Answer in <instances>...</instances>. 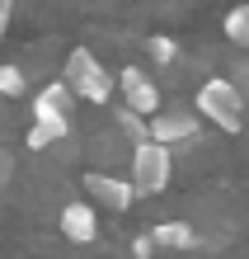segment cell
<instances>
[{
  "instance_id": "cell-1",
  "label": "cell",
  "mask_w": 249,
  "mask_h": 259,
  "mask_svg": "<svg viewBox=\"0 0 249 259\" xmlns=\"http://www.w3.org/2000/svg\"><path fill=\"white\" fill-rule=\"evenodd\" d=\"M193 113L207 118V123L226 127V132H240L244 127V95L235 80H226V75H212V80H202L197 99H193Z\"/></svg>"
},
{
  "instance_id": "cell-2",
  "label": "cell",
  "mask_w": 249,
  "mask_h": 259,
  "mask_svg": "<svg viewBox=\"0 0 249 259\" xmlns=\"http://www.w3.org/2000/svg\"><path fill=\"white\" fill-rule=\"evenodd\" d=\"M66 90L75 99H85V104H108L113 99V75L104 71V62L89 48H75L71 57H66Z\"/></svg>"
},
{
  "instance_id": "cell-3",
  "label": "cell",
  "mask_w": 249,
  "mask_h": 259,
  "mask_svg": "<svg viewBox=\"0 0 249 259\" xmlns=\"http://www.w3.org/2000/svg\"><path fill=\"white\" fill-rule=\"evenodd\" d=\"M169 175H174V160H169V146L160 142H136L132 146V193L136 198H151V193H165L169 189Z\"/></svg>"
},
{
  "instance_id": "cell-4",
  "label": "cell",
  "mask_w": 249,
  "mask_h": 259,
  "mask_svg": "<svg viewBox=\"0 0 249 259\" xmlns=\"http://www.w3.org/2000/svg\"><path fill=\"white\" fill-rule=\"evenodd\" d=\"M71 109H75V95L66 90V80H52L47 90H38V99H33V123L57 132V137H66L71 132Z\"/></svg>"
},
{
  "instance_id": "cell-5",
  "label": "cell",
  "mask_w": 249,
  "mask_h": 259,
  "mask_svg": "<svg viewBox=\"0 0 249 259\" xmlns=\"http://www.w3.org/2000/svg\"><path fill=\"white\" fill-rule=\"evenodd\" d=\"M193 137H197V113L193 109H155L146 118V142L179 146V142H193Z\"/></svg>"
},
{
  "instance_id": "cell-6",
  "label": "cell",
  "mask_w": 249,
  "mask_h": 259,
  "mask_svg": "<svg viewBox=\"0 0 249 259\" xmlns=\"http://www.w3.org/2000/svg\"><path fill=\"white\" fill-rule=\"evenodd\" d=\"M118 90H122V109L136 113V118H151L160 109V90H155V80L141 66H122L118 71Z\"/></svg>"
},
{
  "instance_id": "cell-7",
  "label": "cell",
  "mask_w": 249,
  "mask_h": 259,
  "mask_svg": "<svg viewBox=\"0 0 249 259\" xmlns=\"http://www.w3.org/2000/svg\"><path fill=\"white\" fill-rule=\"evenodd\" d=\"M85 189H89V198H94L99 207H113V212H127V207L136 203V193H132V184H127V179L104 175V170L85 175Z\"/></svg>"
},
{
  "instance_id": "cell-8",
  "label": "cell",
  "mask_w": 249,
  "mask_h": 259,
  "mask_svg": "<svg viewBox=\"0 0 249 259\" xmlns=\"http://www.w3.org/2000/svg\"><path fill=\"white\" fill-rule=\"evenodd\" d=\"M61 236L75 240V245H89L99 236V212L89 203H66L61 207Z\"/></svg>"
},
{
  "instance_id": "cell-9",
  "label": "cell",
  "mask_w": 249,
  "mask_h": 259,
  "mask_svg": "<svg viewBox=\"0 0 249 259\" xmlns=\"http://www.w3.org/2000/svg\"><path fill=\"white\" fill-rule=\"evenodd\" d=\"M193 240H197V236H193L188 222H155V226H151V245H155V250H188Z\"/></svg>"
},
{
  "instance_id": "cell-10",
  "label": "cell",
  "mask_w": 249,
  "mask_h": 259,
  "mask_svg": "<svg viewBox=\"0 0 249 259\" xmlns=\"http://www.w3.org/2000/svg\"><path fill=\"white\" fill-rule=\"evenodd\" d=\"M226 38L240 42V48H249V5H235L226 14Z\"/></svg>"
},
{
  "instance_id": "cell-11",
  "label": "cell",
  "mask_w": 249,
  "mask_h": 259,
  "mask_svg": "<svg viewBox=\"0 0 249 259\" xmlns=\"http://www.w3.org/2000/svg\"><path fill=\"white\" fill-rule=\"evenodd\" d=\"M24 90H28V80H24L19 66H0V95H5V99H19Z\"/></svg>"
},
{
  "instance_id": "cell-12",
  "label": "cell",
  "mask_w": 249,
  "mask_h": 259,
  "mask_svg": "<svg viewBox=\"0 0 249 259\" xmlns=\"http://www.w3.org/2000/svg\"><path fill=\"white\" fill-rule=\"evenodd\" d=\"M52 142H61V137H57V132H47V127H38V123H33V127H28V146H33V151H47Z\"/></svg>"
},
{
  "instance_id": "cell-13",
  "label": "cell",
  "mask_w": 249,
  "mask_h": 259,
  "mask_svg": "<svg viewBox=\"0 0 249 259\" xmlns=\"http://www.w3.org/2000/svg\"><path fill=\"white\" fill-rule=\"evenodd\" d=\"M151 57H155V62H174V42H169V38H151Z\"/></svg>"
},
{
  "instance_id": "cell-14",
  "label": "cell",
  "mask_w": 249,
  "mask_h": 259,
  "mask_svg": "<svg viewBox=\"0 0 249 259\" xmlns=\"http://www.w3.org/2000/svg\"><path fill=\"white\" fill-rule=\"evenodd\" d=\"M10 170H14V165H10V156H5V151H0V193H5V179H10Z\"/></svg>"
},
{
  "instance_id": "cell-15",
  "label": "cell",
  "mask_w": 249,
  "mask_h": 259,
  "mask_svg": "<svg viewBox=\"0 0 249 259\" xmlns=\"http://www.w3.org/2000/svg\"><path fill=\"white\" fill-rule=\"evenodd\" d=\"M10 14H14V5H10V0H0V33H5V24H10Z\"/></svg>"
}]
</instances>
